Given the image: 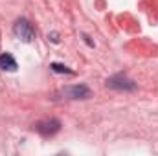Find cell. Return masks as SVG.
<instances>
[{"label": "cell", "instance_id": "1", "mask_svg": "<svg viewBox=\"0 0 158 156\" xmlns=\"http://www.w3.org/2000/svg\"><path fill=\"white\" fill-rule=\"evenodd\" d=\"M13 33H15L17 39L24 40V42H31V40L35 39V30H33V26L26 18H19L13 24Z\"/></svg>", "mask_w": 158, "mask_h": 156}, {"label": "cell", "instance_id": "2", "mask_svg": "<svg viewBox=\"0 0 158 156\" xmlns=\"http://www.w3.org/2000/svg\"><path fill=\"white\" fill-rule=\"evenodd\" d=\"M59 96L66 97V99H88L92 96L90 88L86 84H76V86H66L59 92Z\"/></svg>", "mask_w": 158, "mask_h": 156}, {"label": "cell", "instance_id": "3", "mask_svg": "<svg viewBox=\"0 0 158 156\" xmlns=\"http://www.w3.org/2000/svg\"><path fill=\"white\" fill-rule=\"evenodd\" d=\"M33 129L42 136H53L61 130V121L59 119H42L33 125Z\"/></svg>", "mask_w": 158, "mask_h": 156}, {"label": "cell", "instance_id": "4", "mask_svg": "<svg viewBox=\"0 0 158 156\" xmlns=\"http://www.w3.org/2000/svg\"><path fill=\"white\" fill-rule=\"evenodd\" d=\"M107 86L112 88V90H125V92L136 90V83L127 79L125 76H114V77L107 79Z\"/></svg>", "mask_w": 158, "mask_h": 156}, {"label": "cell", "instance_id": "5", "mask_svg": "<svg viewBox=\"0 0 158 156\" xmlns=\"http://www.w3.org/2000/svg\"><path fill=\"white\" fill-rule=\"evenodd\" d=\"M0 70H4V72H15L17 70V61L13 59L11 53L0 55Z\"/></svg>", "mask_w": 158, "mask_h": 156}, {"label": "cell", "instance_id": "6", "mask_svg": "<svg viewBox=\"0 0 158 156\" xmlns=\"http://www.w3.org/2000/svg\"><path fill=\"white\" fill-rule=\"evenodd\" d=\"M50 68H52L53 72H57V74H72V70H68L66 66H63V64H57V63H53Z\"/></svg>", "mask_w": 158, "mask_h": 156}]
</instances>
